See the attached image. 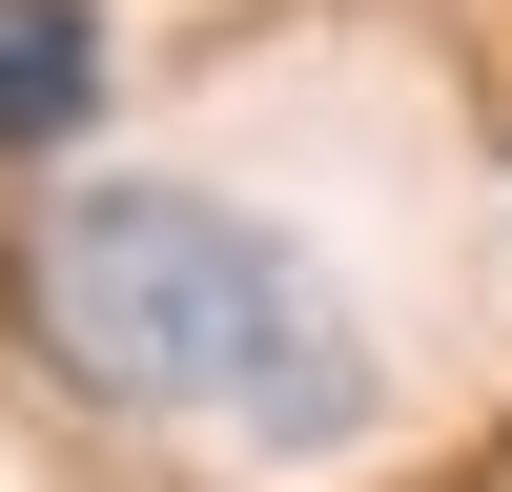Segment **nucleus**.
I'll use <instances>...</instances> for the list:
<instances>
[{
    "mask_svg": "<svg viewBox=\"0 0 512 492\" xmlns=\"http://www.w3.org/2000/svg\"><path fill=\"white\" fill-rule=\"evenodd\" d=\"M103 123V21L82 0H0V144H82Z\"/></svg>",
    "mask_w": 512,
    "mask_h": 492,
    "instance_id": "nucleus-2",
    "label": "nucleus"
},
{
    "mask_svg": "<svg viewBox=\"0 0 512 492\" xmlns=\"http://www.w3.org/2000/svg\"><path fill=\"white\" fill-rule=\"evenodd\" d=\"M21 308H41V349L103 410L287 451V472H328V451L390 431V349L349 328V287L287 226L205 205V185H62L21 226Z\"/></svg>",
    "mask_w": 512,
    "mask_h": 492,
    "instance_id": "nucleus-1",
    "label": "nucleus"
}]
</instances>
